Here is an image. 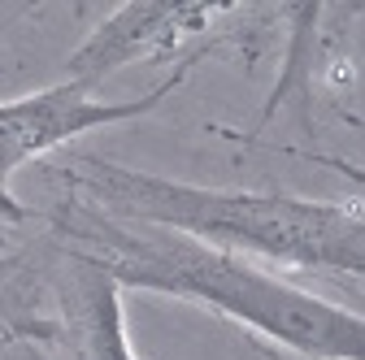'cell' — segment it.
Segmentation results:
<instances>
[{
    "label": "cell",
    "mask_w": 365,
    "mask_h": 360,
    "mask_svg": "<svg viewBox=\"0 0 365 360\" xmlns=\"http://www.w3.org/2000/svg\"><path fill=\"white\" fill-rule=\"evenodd\" d=\"M39 248V274L43 300H48V347H61L70 360H140L126 334V287L87 252L53 239L43 231Z\"/></svg>",
    "instance_id": "3"
},
{
    "label": "cell",
    "mask_w": 365,
    "mask_h": 360,
    "mask_svg": "<svg viewBox=\"0 0 365 360\" xmlns=\"http://www.w3.org/2000/svg\"><path fill=\"white\" fill-rule=\"evenodd\" d=\"M240 5H174V0H140V5H122L113 14H105L91 35L78 43L66 61V83L96 92V87L126 70V65H157L170 61L174 53H182L192 39L213 35L217 39V22L240 18Z\"/></svg>",
    "instance_id": "4"
},
{
    "label": "cell",
    "mask_w": 365,
    "mask_h": 360,
    "mask_svg": "<svg viewBox=\"0 0 365 360\" xmlns=\"http://www.w3.org/2000/svg\"><path fill=\"white\" fill-rule=\"evenodd\" d=\"M0 334L39 339L43 347H48V339H53L35 235H31L18 252L0 256Z\"/></svg>",
    "instance_id": "5"
},
{
    "label": "cell",
    "mask_w": 365,
    "mask_h": 360,
    "mask_svg": "<svg viewBox=\"0 0 365 360\" xmlns=\"http://www.w3.org/2000/svg\"><path fill=\"white\" fill-rule=\"evenodd\" d=\"M226 43H231V35H217V39L200 43V48H192L174 65V74H165L157 87H148L140 100H96L91 92H83V87H74L66 78L53 83V87H43V92L18 96V100H0V187L9 191L14 174L22 165L39 161L43 152L78 139V134H87V130L157 113L178 87L192 78V70L200 61H209L217 48H226Z\"/></svg>",
    "instance_id": "2"
},
{
    "label": "cell",
    "mask_w": 365,
    "mask_h": 360,
    "mask_svg": "<svg viewBox=\"0 0 365 360\" xmlns=\"http://www.w3.org/2000/svg\"><path fill=\"white\" fill-rule=\"evenodd\" d=\"M53 239L101 260L126 291L174 295L240 322L257 339L309 360H365V317L317 295L274 269L217 252L161 226L105 217L61 191L48 213H35Z\"/></svg>",
    "instance_id": "1"
}]
</instances>
